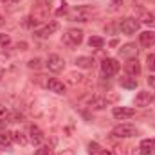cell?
<instances>
[{"label":"cell","instance_id":"6da1fadb","mask_svg":"<svg viewBox=\"0 0 155 155\" xmlns=\"http://www.w3.org/2000/svg\"><path fill=\"white\" fill-rule=\"evenodd\" d=\"M135 134H137V128L130 123H121L112 130V135L119 137V139H128V137H134Z\"/></svg>","mask_w":155,"mask_h":155},{"label":"cell","instance_id":"7a4b0ae2","mask_svg":"<svg viewBox=\"0 0 155 155\" xmlns=\"http://www.w3.org/2000/svg\"><path fill=\"white\" fill-rule=\"evenodd\" d=\"M45 67L51 71V72H61L63 67H65V61L60 54H49L47 60H45Z\"/></svg>","mask_w":155,"mask_h":155},{"label":"cell","instance_id":"3957f363","mask_svg":"<svg viewBox=\"0 0 155 155\" xmlns=\"http://www.w3.org/2000/svg\"><path fill=\"white\" fill-rule=\"evenodd\" d=\"M101 72H103V76H107V78L116 76L117 72H119V63H117V60H114V58L103 60V63H101Z\"/></svg>","mask_w":155,"mask_h":155},{"label":"cell","instance_id":"277c9868","mask_svg":"<svg viewBox=\"0 0 155 155\" xmlns=\"http://www.w3.org/2000/svg\"><path fill=\"white\" fill-rule=\"evenodd\" d=\"M63 41L67 45H71V47H78L83 41V31H79V29H69L63 35Z\"/></svg>","mask_w":155,"mask_h":155},{"label":"cell","instance_id":"5b68a950","mask_svg":"<svg viewBox=\"0 0 155 155\" xmlns=\"http://www.w3.org/2000/svg\"><path fill=\"white\" fill-rule=\"evenodd\" d=\"M139 25H141V24H139L135 18H123L121 24H119V29H121L124 35H134V33L139 31Z\"/></svg>","mask_w":155,"mask_h":155},{"label":"cell","instance_id":"8992f818","mask_svg":"<svg viewBox=\"0 0 155 155\" xmlns=\"http://www.w3.org/2000/svg\"><path fill=\"white\" fill-rule=\"evenodd\" d=\"M58 29H60V24H58V22H49V24H45L41 29H36L35 35H36L38 38H49V36L54 35Z\"/></svg>","mask_w":155,"mask_h":155},{"label":"cell","instance_id":"52a82bcc","mask_svg":"<svg viewBox=\"0 0 155 155\" xmlns=\"http://www.w3.org/2000/svg\"><path fill=\"white\" fill-rule=\"evenodd\" d=\"M112 114H114L116 119L124 121V119H130V117L135 116V110H134V108H128V107H116V108L112 110Z\"/></svg>","mask_w":155,"mask_h":155},{"label":"cell","instance_id":"ba28073f","mask_svg":"<svg viewBox=\"0 0 155 155\" xmlns=\"http://www.w3.org/2000/svg\"><path fill=\"white\" fill-rule=\"evenodd\" d=\"M45 87L51 90V92H54V94H65V85H63V81H60V79H56V78H51V79H47V83H45Z\"/></svg>","mask_w":155,"mask_h":155},{"label":"cell","instance_id":"9c48e42d","mask_svg":"<svg viewBox=\"0 0 155 155\" xmlns=\"http://www.w3.org/2000/svg\"><path fill=\"white\" fill-rule=\"evenodd\" d=\"M43 137H45V135H43V132L40 130L38 126L33 124V126L29 128V141H31L35 146H40V144L43 143Z\"/></svg>","mask_w":155,"mask_h":155},{"label":"cell","instance_id":"30bf717a","mask_svg":"<svg viewBox=\"0 0 155 155\" xmlns=\"http://www.w3.org/2000/svg\"><path fill=\"white\" fill-rule=\"evenodd\" d=\"M150 103H152V94H150L148 90H141V92L135 96V107L144 108V107H148Z\"/></svg>","mask_w":155,"mask_h":155},{"label":"cell","instance_id":"8fae6325","mask_svg":"<svg viewBox=\"0 0 155 155\" xmlns=\"http://www.w3.org/2000/svg\"><path fill=\"white\" fill-rule=\"evenodd\" d=\"M139 152L143 155H153L155 153V139H144V141H141Z\"/></svg>","mask_w":155,"mask_h":155},{"label":"cell","instance_id":"7c38bea8","mask_svg":"<svg viewBox=\"0 0 155 155\" xmlns=\"http://www.w3.org/2000/svg\"><path fill=\"white\" fill-rule=\"evenodd\" d=\"M124 71H126L128 76H137V74L141 72V65H139L137 60H128V61L124 63Z\"/></svg>","mask_w":155,"mask_h":155},{"label":"cell","instance_id":"4fadbf2b","mask_svg":"<svg viewBox=\"0 0 155 155\" xmlns=\"http://www.w3.org/2000/svg\"><path fill=\"white\" fill-rule=\"evenodd\" d=\"M139 40H141V45L152 47V45H155V33L153 31H144L139 35Z\"/></svg>","mask_w":155,"mask_h":155},{"label":"cell","instance_id":"5bb4252c","mask_svg":"<svg viewBox=\"0 0 155 155\" xmlns=\"http://www.w3.org/2000/svg\"><path fill=\"white\" fill-rule=\"evenodd\" d=\"M76 65L79 69H92L94 67V60L90 56H79V58H76Z\"/></svg>","mask_w":155,"mask_h":155},{"label":"cell","instance_id":"9a60e30c","mask_svg":"<svg viewBox=\"0 0 155 155\" xmlns=\"http://www.w3.org/2000/svg\"><path fill=\"white\" fill-rule=\"evenodd\" d=\"M107 105H108V101L105 97H92L90 99V108L92 110H103Z\"/></svg>","mask_w":155,"mask_h":155},{"label":"cell","instance_id":"2e32d148","mask_svg":"<svg viewBox=\"0 0 155 155\" xmlns=\"http://www.w3.org/2000/svg\"><path fill=\"white\" fill-rule=\"evenodd\" d=\"M71 18H72L74 22H88V11H87V9H76V11L71 15Z\"/></svg>","mask_w":155,"mask_h":155},{"label":"cell","instance_id":"e0dca14e","mask_svg":"<svg viewBox=\"0 0 155 155\" xmlns=\"http://www.w3.org/2000/svg\"><path fill=\"white\" fill-rule=\"evenodd\" d=\"M135 52H137V47L134 43H126V45H123L119 49V54L121 56H135Z\"/></svg>","mask_w":155,"mask_h":155},{"label":"cell","instance_id":"ac0fdd59","mask_svg":"<svg viewBox=\"0 0 155 155\" xmlns=\"http://www.w3.org/2000/svg\"><path fill=\"white\" fill-rule=\"evenodd\" d=\"M119 83H121V87H124V88H135V87H137V79H135V76L121 78Z\"/></svg>","mask_w":155,"mask_h":155},{"label":"cell","instance_id":"d6986e66","mask_svg":"<svg viewBox=\"0 0 155 155\" xmlns=\"http://www.w3.org/2000/svg\"><path fill=\"white\" fill-rule=\"evenodd\" d=\"M11 143H13L11 134H0V150L9 148V146H11Z\"/></svg>","mask_w":155,"mask_h":155},{"label":"cell","instance_id":"ffe728a7","mask_svg":"<svg viewBox=\"0 0 155 155\" xmlns=\"http://www.w3.org/2000/svg\"><path fill=\"white\" fill-rule=\"evenodd\" d=\"M88 45H90L92 49H101V47L105 45V40L101 38V36H90V40H88Z\"/></svg>","mask_w":155,"mask_h":155},{"label":"cell","instance_id":"44dd1931","mask_svg":"<svg viewBox=\"0 0 155 155\" xmlns=\"http://www.w3.org/2000/svg\"><path fill=\"white\" fill-rule=\"evenodd\" d=\"M11 139H13L15 143H18V144H25V143H27L25 137H24V134H20V132H11Z\"/></svg>","mask_w":155,"mask_h":155},{"label":"cell","instance_id":"7402d4cb","mask_svg":"<svg viewBox=\"0 0 155 155\" xmlns=\"http://www.w3.org/2000/svg\"><path fill=\"white\" fill-rule=\"evenodd\" d=\"M83 78H85V76H81V74L71 72V74H69V79H67V81H69L71 85H76V83H81V81H83Z\"/></svg>","mask_w":155,"mask_h":155},{"label":"cell","instance_id":"603a6c76","mask_svg":"<svg viewBox=\"0 0 155 155\" xmlns=\"http://www.w3.org/2000/svg\"><path fill=\"white\" fill-rule=\"evenodd\" d=\"M11 45V36L9 35H5V33H0V47H9Z\"/></svg>","mask_w":155,"mask_h":155},{"label":"cell","instance_id":"cb8c5ba5","mask_svg":"<svg viewBox=\"0 0 155 155\" xmlns=\"http://www.w3.org/2000/svg\"><path fill=\"white\" fill-rule=\"evenodd\" d=\"M7 119H11V112H9L5 107L0 105V124H2L4 121H7Z\"/></svg>","mask_w":155,"mask_h":155},{"label":"cell","instance_id":"d4e9b609","mask_svg":"<svg viewBox=\"0 0 155 155\" xmlns=\"http://www.w3.org/2000/svg\"><path fill=\"white\" fill-rule=\"evenodd\" d=\"M143 24H146L150 27H155V16L153 15H144L143 16Z\"/></svg>","mask_w":155,"mask_h":155},{"label":"cell","instance_id":"484cf974","mask_svg":"<svg viewBox=\"0 0 155 155\" xmlns=\"http://www.w3.org/2000/svg\"><path fill=\"white\" fill-rule=\"evenodd\" d=\"M35 155H51V146H47V144L45 146H40Z\"/></svg>","mask_w":155,"mask_h":155},{"label":"cell","instance_id":"4316f807","mask_svg":"<svg viewBox=\"0 0 155 155\" xmlns=\"http://www.w3.org/2000/svg\"><path fill=\"white\" fill-rule=\"evenodd\" d=\"M146 63H148V69H150V71H155V54H150V56H148Z\"/></svg>","mask_w":155,"mask_h":155},{"label":"cell","instance_id":"83f0119b","mask_svg":"<svg viewBox=\"0 0 155 155\" xmlns=\"http://www.w3.org/2000/svg\"><path fill=\"white\" fill-rule=\"evenodd\" d=\"M29 67H31V69H38L40 67V58H33V60L29 61Z\"/></svg>","mask_w":155,"mask_h":155},{"label":"cell","instance_id":"f1b7e54d","mask_svg":"<svg viewBox=\"0 0 155 155\" xmlns=\"http://www.w3.org/2000/svg\"><path fill=\"white\" fill-rule=\"evenodd\" d=\"M148 83H150V87H153V88H155V76L148 78Z\"/></svg>","mask_w":155,"mask_h":155},{"label":"cell","instance_id":"f546056e","mask_svg":"<svg viewBox=\"0 0 155 155\" xmlns=\"http://www.w3.org/2000/svg\"><path fill=\"white\" fill-rule=\"evenodd\" d=\"M2 2H4V4H16L18 0H2Z\"/></svg>","mask_w":155,"mask_h":155},{"label":"cell","instance_id":"4dcf8cb0","mask_svg":"<svg viewBox=\"0 0 155 155\" xmlns=\"http://www.w3.org/2000/svg\"><path fill=\"white\" fill-rule=\"evenodd\" d=\"M99 155H112V153H110L108 150H101V153H99Z\"/></svg>","mask_w":155,"mask_h":155},{"label":"cell","instance_id":"1f68e13d","mask_svg":"<svg viewBox=\"0 0 155 155\" xmlns=\"http://www.w3.org/2000/svg\"><path fill=\"white\" fill-rule=\"evenodd\" d=\"M4 78V69H0V79Z\"/></svg>","mask_w":155,"mask_h":155},{"label":"cell","instance_id":"d6a6232c","mask_svg":"<svg viewBox=\"0 0 155 155\" xmlns=\"http://www.w3.org/2000/svg\"><path fill=\"white\" fill-rule=\"evenodd\" d=\"M112 2H114V4H121V2H123V0H112Z\"/></svg>","mask_w":155,"mask_h":155},{"label":"cell","instance_id":"836d02e7","mask_svg":"<svg viewBox=\"0 0 155 155\" xmlns=\"http://www.w3.org/2000/svg\"><path fill=\"white\" fill-rule=\"evenodd\" d=\"M0 25H4V18L2 16H0Z\"/></svg>","mask_w":155,"mask_h":155}]
</instances>
